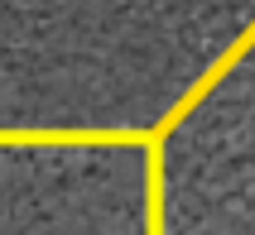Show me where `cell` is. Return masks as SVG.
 Masks as SVG:
<instances>
[{"label": "cell", "mask_w": 255, "mask_h": 235, "mask_svg": "<svg viewBox=\"0 0 255 235\" xmlns=\"http://www.w3.org/2000/svg\"><path fill=\"white\" fill-rule=\"evenodd\" d=\"M149 235H255V39L149 144Z\"/></svg>", "instance_id": "cell-1"}]
</instances>
